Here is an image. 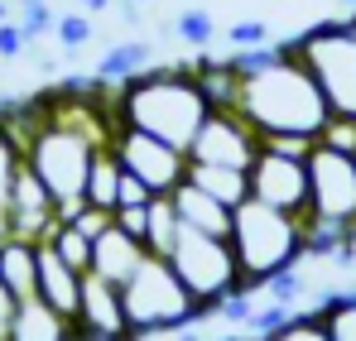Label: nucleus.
Wrapping results in <instances>:
<instances>
[{"mask_svg": "<svg viewBox=\"0 0 356 341\" xmlns=\"http://www.w3.org/2000/svg\"><path fill=\"white\" fill-rule=\"evenodd\" d=\"M232 63H236V111L260 130V140L318 144L337 120L294 44L232 49Z\"/></svg>", "mask_w": 356, "mask_h": 341, "instance_id": "nucleus-1", "label": "nucleus"}, {"mask_svg": "<svg viewBox=\"0 0 356 341\" xmlns=\"http://www.w3.org/2000/svg\"><path fill=\"white\" fill-rule=\"evenodd\" d=\"M217 111L197 67L193 63H164V67H149L130 82L111 87V115L116 125H135L145 135H159L164 144L188 149L202 130V120Z\"/></svg>", "mask_w": 356, "mask_h": 341, "instance_id": "nucleus-2", "label": "nucleus"}, {"mask_svg": "<svg viewBox=\"0 0 356 341\" xmlns=\"http://www.w3.org/2000/svg\"><path fill=\"white\" fill-rule=\"evenodd\" d=\"M227 240L236 250L245 288H255V293L270 284L275 274L298 269V260H308V226H303V217L280 212V207H270L260 197H245L236 207Z\"/></svg>", "mask_w": 356, "mask_h": 341, "instance_id": "nucleus-3", "label": "nucleus"}, {"mask_svg": "<svg viewBox=\"0 0 356 341\" xmlns=\"http://www.w3.org/2000/svg\"><path fill=\"white\" fill-rule=\"evenodd\" d=\"M120 298H125V317H130V337H174L183 327H197L207 322L212 313L183 288V279L174 274V265L164 255H149L125 284H120Z\"/></svg>", "mask_w": 356, "mask_h": 341, "instance_id": "nucleus-4", "label": "nucleus"}, {"mask_svg": "<svg viewBox=\"0 0 356 341\" xmlns=\"http://www.w3.org/2000/svg\"><path fill=\"white\" fill-rule=\"evenodd\" d=\"M289 44L303 58V67L318 77L332 115L337 120H356V15L318 19V24L298 29Z\"/></svg>", "mask_w": 356, "mask_h": 341, "instance_id": "nucleus-5", "label": "nucleus"}, {"mask_svg": "<svg viewBox=\"0 0 356 341\" xmlns=\"http://www.w3.org/2000/svg\"><path fill=\"white\" fill-rule=\"evenodd\" d=\"M164 260L174 265V274L183 279V288H188L207 313H217L222 298H232L236 288H245L241 265H236V250H232L227 235L183 226V231H178V240H174V250H169Z\"/></svg>", "mask_w": 356, "mask_h": 341, "instance_id": "nucleus-6", "label": "nucleus"}, {"mask_svg": "<svg viewBox=\"0 0 356 341\" xmlns=\"http://www.w3.org/2000/svg\"><path fill=\"white\" fill-rule=\"evenodd\" d=\"M308 217L356 231V154L327 140L308 144Z\"/></svg>", "mask_w": 356, "mask_h": 341, "instance_id": "nucleus-7", "label": "nucleus"}, {"mask_svg": "<svg viewBox=\"0 0 356 341\" xmlns=\"http://www.w3.org/2000/svg\"><path fill=\"white\" fill-rule=\"evenodd\" d=\"M250 197L308 217V144H280L265 140L255 164H250Z\"/></svg>", "mask_w": 356, "mask_h": 341, "instance_id": "nucleus-8", "label": "nucleus"}, {"mask_svg": "<svg viewBox=\"0 0 356 341\" xmlns=\"http://www.w3.org/2000/svg\"><path fill=\"white\" fill-rule=\"evenodd\" d=\"M111 154L120 159L125 173H135L140 183H149L154 197L174 192L178 183L188 178V149L164 144L159 135H145V130H135V125H116V130H111Z\"/></svg>", "mask_w": 356, "mask_h": 341, "instance_id": "nucleus-9", "label": "nucleus"}, {"mask_svg": "<svg viewBox=\"0 0 356 341\" xmlns=\"http://www.w3.org/2000/svg\"><path fill=\"white\" fill-rule=\"evenodd\" d=\"M260 144H265L260 130L236 106H217V111L202 120L197 140L188 144V164H217V169H245L250 173Z\"/></svg>", "mask_w": 356, "mask_h": 341, "instance_id": "nucleus-10", "label": "nucleus"}, {"mask_svg": "<svg viewBox=\"0 0 356 341\" xmlns=\"http://www.w3.org/2000/svg\"><path fill=\"white\" fill-rule=\"evenodd\" d=\"M63 222V207L58 197L44 188V178L24 164L15 192H10V212H5V231L10 235H24V240H49Z\"/></svg>", "mask_w": 356, "mask_h": 341, "instance_id": "nucleus-11", "label": "nucleus"}, {"mask_svg": "<svg viewBox=\"0 0 356 341\" xmlns=\"http://www.w3.org/2000/svg\"><path fill=\"white\" fill-rule=\"evenodd\" d=\"M77 341H135L130 337V317H125V298L120 284L87 274L82 284V308H77Z\"/></svg>", "mask_w": 356, "mask_h": 341, "instance_id": "nucleus-12", "label": "nucleus"}, {"mask_svg": "<svg viewBox=\"0 0 356 341\" xmlns=\"http://www.w3.org/2000/svg\"><path fill=\"white\" fill-rule=\"evenodd\" d=\"M149 260V245L135 235V231H125L111 217V226L97 235V245H92V274H102V279H111V284H125L140 265Z\"/></svg>", "mask_w": 356, "mask_h": 341, "instance_id": "nucleus-13", "label": "nucleus"}, {"mask_svg": "<svg viewBox=\"0 0 356 341\" xmlns=\"http://www.w3.org/2000/svg\"><path fill=\"white\" fill-rule=\"evenodd\" d=\"M82 284H87V274L72 269L49 240H39V298H44L49 308L67 313V317H77V308H82Z\"/></svg>", "mask_w": 356, "mask_h": 341, "instance_id": "nucleus-14", "label": "nucleus"}, {"mask_svg": "<svg viewBox=\"0 0 356 341\" xmlns=\"http://www.w3.org/2000/svg\"><path fill=\"white\" fill-rule=\"evenodd\" d=\"M0 279L15 293V303L24 298H39V240H24V235H0Z\"/></svg>", "mask_w": 356, "mask_h": 341, "instance_id": "nucleus-15", "label": "nucleus"}, {"mask_svg": "<svg viewBox=\"0 0 356 341\" xmlns=\"http://www.w3.org/2000/svg\"><path fill=\"white\" fill-rule=\"evenodd\" d=\"M10 341H77V322L58 308H49L44 298H24L15 308Z\"/></svg>", "mask_w": 356, "mask_h": 341, "instance_id": "nucleus-16", "label": "nucleus"}, {"mask_svg": "<svg viewBox=\"0 0 356 341\" xmlns=\"http://www.w3.org/2000/svg\"><path fill=\"white\" fill-rule=\"evenodd\" d=\"M174 207L178 217H183V226H197V231H212V235H232V217H236V207H227V202H217L212 192H202L197 183H178L174 192Z\"/></svg>", "mask_w": 356, "mask_h": 341, "instance_id": "nucleus-17", "label": "nucleus"}, {"mask_svg": "<svg viewBox=\"0 0 356 341\" xmlns=\"http://www.w3.org/2000/svg\"><path fill=\"white\" fill-rule=\"evenodd\" d=\"M154 67V44L149 39H125V44H111L102 63H97V82H106V87H120V82H130V77H140V72H149Z\"/></svg>", "mask_w": 356, "mask_h": 341, "instance_id": "nucleus-18", "label": "nucleus"}, {"mask_svg": "<svg viewBox=\"0 0 356 341\" xmlns=\"http://www.w3.org/2000/svg\"><path fill=\"white\" fill-rule=\"evenodd\" d=\"M188 183H197L202 192H212L217 202L241 207L250 197V173L245 169H217V164H188Z\"/></svg>", "mask_w": 356, "mask_h": 341, "instance_id": "nucleus-19", "label": "nucleus"}, {"mask_svg": "<svg viewBox=\"0 0 356 341\" xmlns=\"http://www.w3.org/2000/svg\"><path fill=\"white\" fill-rule=\"evenodd\" d=\"M120 178H125V169H120V159L111 154V144L97 154V164H92V173H87V207H97V212H111L116 217L120 207Z\"/></svg>", "mask_w": 356, "mask_h": 341, "instance_id": "nucleus-20", "label": "nucleus"}, {"mask_svg": "<svg viewBox=\"0 0 356 341\" xmlns=\"http://www.w3.org/2000/svg\"><path fill=\"white\" fill-rule=\"evenodd\" d=\"M19 173H24V140L0 106V235H5V212H10V192L19 183Z\"/></svg>", "mask_w": 356, "mask_h": 341, "instance_id": "nucleus-21", "label": "nucleus"}, {"mask_svg": "<svg viewBox=\"0 0 356 341\" xmlns=\"http://www.w3.org/2000/svg\"><path fill=\"white\" fill-rule=\"evenodd\" d=\"M178 231H183V217H178L174 197L169 192L164 197H149V207H145V245H149V255H169Z\"/></svg>", "mask_w": 356, "mask_h": 341, "instance_id": "nucleus-22", "label": "nucleus"}, {"mask_svg": "<svg viewBox=\"0 0 356 341\" xmlns=\"http://www.w3.org/2000/svg\"><path fill=\"white\" fill-rule=\"evenodd\" d=\"M49 245L58 250V255L67 260V265H72V269L92 274V245H97V235H87V231L77 226V222H67V217H63V222H58V231L49 235Z\"/></svg>", "mask_w": 356, "mask_h": 341, "instance_id": "nucleus-23", "label": "nucleus"}, {"mask_svg": "<svg viewBox=\"0 0 356 341\" xmlns=\"http://www.w3.org/2000/svg\"><path fill=\"white\" fill-rule=\"evenodd\" d=\"M313 308L323 313L332 341H356V293H323Z\"/></svg>", "mask_w": 356, "mask_h": 341, "instance_id": "nucleus-24", "label": "nucleus"}, {"mask_svg": "<svg viewBox=\"0 0 356 341\" xmlns=\"http://www.w3.org/2000/svg\"><path fill=\"white\" fill-rule=\"evenodd\" d=\"M174 34H178V44H188V49L202 53V49L217 39V19H212V10H202V5H188L174 19Z\"/></svg>", "mask_w": 356, "mask_h": 341, "instance_id": "nucleus-25", "label": "nucleus"}, {"mask_svg": "<svg viewBox=\"0 0 356 341\" xmlns=\"http://www.w3.org/2000/svg\"><path fill=\"white\" fill-rule=\"evenodd\" d=\"M260 341H332V337H327L323 313H318V308H308V313H294L280 332H270V337H260Z\"/></svg>", "mask_w": 356, "mask_h": 341, "instance_id": "nucleus-26", "label": "nucleus"}, {"mask_svg": "<svg viewBox=\"0 0 356 341\" xmlns=\"http://www.w3.org/2000/svg\"><path fill=\"white\" fill-rule=\"evenodd\" d=\"M54 39H58V49H63L67 58L82 53V49L92 44V15H87V10H67V15H58Z\"/></svg>", "mask_w": 356, "mask_h": 341, "instance_id": "nucleus-27", "label": "nucleus"}, {"mask_svg": "<svg viewBox=\"0 0 356 341\" xmlns=\"http://www.w3.org/2000/svg\"><path fill=\"white\" fill-rule=\"evenodd\" d=\"M15 19H19V29L29 34V44L58 29V15H54L49 0H19V5H15Z\"/></svg>", "mask_w": 356, "mask_h": 341, "instance_id": "nucleus-28", "label": "nucleus"}, {"mask_svg": "<svg viewBox=\"0 0 356 341\" xmlns=\"http://www.w3.org/2000/svg\"><path fill=\"white\" fill-rule=\"evenodd\" d=\"M260 298H265V303H284V308H294L298 298H303V274H298V269H284V274H275L270 284L260 288Z\"/></svg>", "mask_w": 356, "mask_h": 341, "instance_id": "nucleus-29", "label": "nucleus"}, {"mask_svg": "<svg viewBox=\"0 0 356 341\" xmlns=\"http://www.w3.org/2000/svg\"><path fill=\"white\" fill-rule=\"evenodd\" d=\"M227 44L232 49H260V44H270V24L265 19H236L227 29Z\"/></svg>", "mask_w": 356, "mask_h": 341, "instance_id": "nucleus-30", "label": "nucleus"}, {"mask_svg": "<svg viewBox=\"0 0 356 341\" xmlns=\"http://www.w3.org/2000/svg\"><path fill=\"white\" fill-rule=\"evenodd\" d=\"M24 53H29V34L19 29V19H5V24H0V63L24 58Z\"/></svg>", "mask_w": 356, "mask_h": 341, "instance_id": "nucleus-31", "label": "nucleus"}, {"mask_svg": "<svg viewBox=\"0 0 356 341\" xmlns=\"http://www.w3.org/2000/svg\"><path fill=\"white\" fill-rule=\"evenodd\" d=\"M149 197H154V192H149V183H140L135 173H125V178H120V207H145ZM120 207H116V212H120Z\"/></svg>", "mask_w": 356, "mask_h": 341, "instance_id": "nucleus-32", "label": "nucleus"}, {"mask_svg": "<svg viewBox=\"0 0 356 341\" xmlns=\"http://www.w3.org/2000/svg\"><path fill=\"white\" fill-rule=\"evenodd\" d=\"M323 140H327V144H337V149H352V154H356V120H332Z\"/></svg>", "mask_w": 356, "mask_h": 341, "instance_id": "nucleus-33", "label": "nucleus"}, {"mask_svg": "<svg viewBox=\"0 0 356 341\" xmlns=\"http://www.w3.org/2000/svg\"><path fill=\"white\" fill-rule=\"evenodd\" d=\"M15 293L5 288V279H0V341H10V322H15Z\"/></svg>", "mask_w": 356, "mask_h": 341, "instance_id": "nucleus-34", "label": "nucleus"}, {"mask_svg": "<svg viewBox=\"0 0 356 341\" xmlns=\"http://www.w3.org/2000/svg\"><path fill=\"white\" fill-rule=\"evenodd\" d=\"M116 0H77V10H87V15H102V10H111Z\"/></svg>", "mask_w": 356, "mask_h": 341, "instance_id": "nucleus-35", "label": "nucleus"}, {"mask_svg": "<svg viewBox=\"0 0 356 341\" xmlns=\"http://www.w3.org/2000/svg\"><path fill=\"white\" fill-rule=\"evenodd\" d=\"M5 19H15V15H10V0H0V24H5Z\"/></svg>", "mask_w": 356, "mask_h": 341, "instance_id": "nucleus-36", "label": "nucleus"}, {"mask_svg": "<svg viewBox=\"0 0 356 341\" xmlns=\"http://www.w3.org/2000/svg\"><path fill=\"white\" fill-rule=\"evenodd\" d=\"M222 341H250V337H245V332H236V337H222Z\"/></svg>", "mask_w": 356, "mask_h": 341, "instance_id": "nucleus-37", "label": "nucleus"}, {"mask_svg": "<svg viewBox=\"0 0 356 341\" xmlns=\"http://www.w3.org/2000/svg\"><path fill=\"white\" fill-rule=\"evenodd\" d=\"M140 5H149V0H140Z\"/></svg>", "mask_w": 356, "mask_h": 341, "instance_id": "nucleus-38", "label": "nucleus"}]
</instances>
